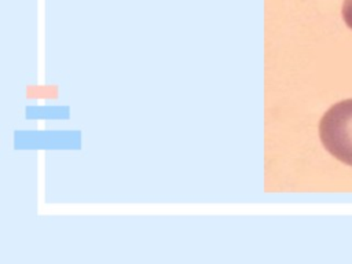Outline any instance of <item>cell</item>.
I'll list each match as a JSON object with an SVG mask.
<instances>
[{
  "mask_svg": "<svg viewBox=\"0 0 352 264\" xmlns=\"http://www.w3.org/2000/svg\"><path fill=\"white\" fill-rule=\"evenodd\" d=\"M319 136L333 157L352 166V99L333 104L323 114Z\"/></svg>",
  "mask_w": 352,
  "mask_h": 264,
  "instance_id": "cell-1",
  "label": "cell"
},
{
  "mask_svg": "<svg viewBox=\"0 0 352 264\" xmlns=\"http://www.w3.org/2000/svg\"><path fill=\"white\" fill-rule=\"evenodd\" d=\"M342 18H344L346 26L352 29V0H344Z\"/></svg>",
  "mask_w": 352,
  "mask_h": 264,
  "instance_id": "cell-2",
  "label": "cell"
}]
</instances>
